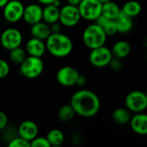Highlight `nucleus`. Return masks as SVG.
<instances>
[{
    "label": "nucleus",
    "mask_w": 147,
    "mask_h": 147,
    "mask_svg": "<svg viewBox=\"0 0 147 147\" xmlns=\"http://www.w3.org/2000/svg\"><path fill=\"white\" fill-rule=\"evenodd\" d=\"M70 104L74 109L76 115L90 118L97 115L101 109V100L92 90L81 89L77 90L71 97Z\"/></svg>",
    "instance_id": "nucleus-1"
},
{
    "label": "nucleus",
    "mask_w": 147,
    "mask_h": 147,
    "mask_svg": "<svg viewBox=\"0 0 147 147\" xmlns=\"http://www.w3.org/2000/svg\"><path fill=\"white\" fill-rule=\"evenodd\" d=\"M47 51L56 58H65L71 54L73 50V42L71 39L63 34H51L46 40Z\"/></svg>",
    "instance_id": "nucleus-2"
},
{
    "label": "nucleus",
    "mask_w": 147,
    "mask_h": 147,
    "mask_svg": "<svg viewBox=\"0 0 147 147\" xmlns=\"http://www.w3.org/2000/svg\"><path fill=\"white\" fill-rule=\"evenodd\" d=\"M107 37L108 35L103 29L96 22L88 25L82 34L84 44L90 50L104 46L107 41Z\"/></svg>",
    "instance_id": "nucleus-3"
},
{
    "label": "nucleus",
    "mask_w": 147,
    "mask_h": 147,
    "mask_svg": "<svg viewBox=\"0 0 147 147\" xmlns=\"http://www.w3.org/2000/svg\"><path fill=\"white\" fill-rule=\"evenodd\" d=\"M20 73L28 79H34L41 75L44 70V63L41 58L34 56H27L19 65Z\"/></svg>",
    "instance_id": "nucleus-4"
},
{
    "label": "nucleus",
    "mask_w": 147,
    "mask_h": 147,
    "mask_svg": "<svg viewBox=\"0 0 147 147\" xmlns=\"http://www.w3.org/2000/svg\"><path fill=\"white\" fill-rule=\"evenodd\" d=\"M126 108L134 114L145 112L147 109V96L145 91L133 90L125 98Z\"/></svg>",
    "instance_id": "nucleus-5"
},
{
    "label": "nucleus",
    "mask_w": 147,
    "mask_h": 147,
    "mask_svg": "<svg viewBox=\"0 0 147 147\" xmlns=\"http://www.w3.org/2000/svg\"><path fill=\"white\" fill-rule=\"evenodd\" d=\"M111 49L104 46L91 49L89 55L90 63L96 68H103L109 66L111 59H113Z\"/></svg>",
    "instance_id": "nucleus-6"
},
{
    "label": "nucleus",
    "mask_w": 147,
    "mask_h": 147,
    "mask_svg": "<svg viewBox=\"0 0 147 147\" xmlns=\"http://www.w3.org/2000/svg\"><path fill=\"white\" fill-rule=\"evenodd\" d=\"M82 19L78 7L71 4H65L60 8L59 22L62 26L72 28L78 25Z\"/></svg>",
    "instance_id": "nucleus-7"
},
{
    "label": "nucleus",
    "mask_w": 147,
    "mask_h": 147,
    "mask_svg": "<svg viewBox=\"0 0 147 147\" xmlns=\"http://www.w3.org/2000/svg\"><path fill=\"white\" fill-rule=\"evenodd\" d=\"M82 19L95 22L102 15V3L98 0H82L78 6Z\"/></svg>",
    "instance_id": "nucleus-8"
},
{
    "label": "nucleus",
    "mask_w": 147,
    "mask_h": 147,
    "mask_svg": "<svg viewBox=\"0 0 147 147\" xmlns=\"http://www.w3.org/2000/svg\"><path fill=\"white\" fill-rule=\"evenodd\" d=\"M0 36L1 46L8 51L21 47L23 40L22 34L16 28H8L4 29L0 34Z\"/></svg>",
    "instance_id": "nucleus-9"
},
{
    "label": "nucleus",
    "mask_w": 147,
    "mask_h": 147,
    "mask_svg": "<svg viewBox=\"0 0 147 147\" xmlns=\"http://www.w3.org/2000/svg\"><path fill=\"white\" fill-rule=\"evenodd\" d=\"M25 6L20 0H9L3 8V18L10 23L19 22L23 17Z\"/></svg>",
    "instance_id": "nucleus-10"
},
{
    "label": "nucleus",
    "mask_w": 147,
    "mask_h": 147,
    "mask_svg": "<svg viewBox=\"0 0 147 147\" xmlns=\"http://www.w3.org/2000/svg\"><path fill=\"white\" fill-rule=\"evenodd\" d=\"M80 73L72 66L65 65L59 69L56 74L58 83L64 87H72L77 85Z\"/></svg>",
    "instance_id": "nucleus-11"
},
{
    "label": "nucleus",
    "mask_w": 147,
    "mask_h": 147,
    "mask_svg": "<svg viewBox=\"0 0 147 147\" xmlns=\"http://www.w3.org/2000/svg\"><path fill=\"white\" fill-rule=\"evenodd\" d=\"M43 8L37 3H30L24 8L23 21L28 25H33L42 21Z\"/></svg>",
    "instance_id": "nucleus-12"
},
{
    "label": "nucleus",
    "mask_w": 147,
    "mask_h": 147,
    "mask_svg": "<svg viewBox=\"0 0 147 147\" xmlns=\"http://www.w3.org/2000/svg\"><path fill=\"white\" fill-rule=\"evenodd\" d=\"M18 135L26 140L31 141L38 136L39 128L35 122L30 120L23 121L17 128Z\"/></svg>",
    "instance_id": "nucleus-13"
},
{
    "label": "nucleus",
    "mask_w": 147,
    "mask_h": 147,
    "mask_svg": "<svg viewBox=\"0 0 147 147\" xmlns=\"http://www.w3.org/2000/svg\"><path fill=\"white\" fill-rule=\"evenodd\" d=\"M131 129L138 135H147V114L144 112L134 114L129 122Z\"/></svg>",
    "instance_id": "nucleus-14"
},
{
    "label": "nucleus",
    "mask_w": 147,
    "mask_h": 147,
    "mask_svg": "<svg viewBox=\"0 0 147 147\" xmlns=\"http://www.w3.org/2000/svg\"><path fill=\"white\" fill-rule=\"evenodd\" d=\"M25 49L28 55L41 58L47 51L46 41L35 37H32L27 41Z\"/></svg>",
    "instance_id": "nucleus-15"
},
{
    "label": "nucleus",
    "mask_w": 147,
    "mask_h": 147,
    "mask_svg": "<svg viewBox=\"0 0 147 147\" xmlns=\"http://www.w3.org/2000/svg\"><path fill=\"white\" fill-rule=\"evenodd\" d=\"M117 31L120 34H127L129 33L134 27V18L122 10L115 19Z\"/></svg>",
    "instance_id": "nucleus-16"
},
{
    "label": "nucleus",
    "mask_w": 147,
    "mask_h": 147,
    "mask_svg": "<svg viewBox=\"0 0 147 147\" xmlns=\"http://www.w3.org/2000/svg\"><path fill=\"white\" fill-rule=\"evenodd\" d=\"M30 33L32 37H35L43 40H46L52 34L50 25L43 21L31 25Z\"/></svg>",
    "instance_id": "nucleus-17"
},
{
    "label": "nucleus",
    "mask_w": 147,
    "mask_h": 147,
    "mask_svg": "<svg viewBox=\"0 0 147 147\" xmlns=\"http://www.w3.org/2000/svg\"><path fill=\"white\" fill-rule=\"evenodd\" d=\"M59 10L60 8L55 6L53 3L47 4L43 8L42 21L51 25L59 20Z\"/></svg>",
    "instance_id": "nucleus-18"
},
{
    "label": "nucleus",
    "mask_w": 147,
    "mask_h": 147,
    "mask_svg": "<svg viewBox=\"0 0 147 147\" xmlns=\"http://www.w3.org/2000/svg\"><path fill=\"white\" fill-rule=\"evenodd\" d=\"M111 51L114 57L123 59L127 58L131 53V46L129 42H127V40H121L114 44V46L111 48Z\"/></svg>",
    "instance_id": "nucleus-19"
},
{
    "label": "nucleus",
    "mask_w": 147,
    "mask_h": 147,
    "mask_svg": "<svg viewBox=\"0 0 147 147\" xmlns=\"http://www.w3.org/2000/svg\"><path fill=\"white\" fill-rule=\"evenodd\" d=\"M95 22L96 24H98L103 29V31L105 32V34L108 36H111V35H114L116 33H118L115 20L109 19V18L104 16L103 15H101L99 17H97L96 19Z\"/></svg>",
    "instance_id": "nucleus-20"
},
{
    "label": "nucleus",
    "mask_w": 147,
    "mask_h": 147,
    "mask_svg": "<svg viewBox=\"0 0 147 147\" xmlns=\"http://www.w3.org/2000/svg\"><path fill=\"white\" fill-rule=\"evenodd\" d=\"M121 11V8H120V6L113 0L102 3V15H103L104 16L109 19L115 20Z\"/></svg>",
    "instance_id": "nucleus-21"
},
{
    "label": "nucleus",
    "mask_w": 147,
    "mask_h": 147,
    "mask_svg": "<svg viewBox=\"0 0 147 147\" xmlns=\"http://www.w3.org/2000/svg\"><path fill=\"white\" fill-rule=\"evenodd\" d=\"M112 118L115 122L120 125H125L130 122L132 115L131 112L127 108H118L114 110Z\"/></svg>",
    "instance_id": "nucleus-22"
},
{
    "label": "nucleus",
    "mask_w": 147,
    "mask_h": 147,
    "mask_svg": "<svg viewBox=\"0 0 147 147\" xmlns=\"http://www.w3.org/2000/svg\"><path fill=\"white\" fill-rule=\"evenodd\" d=\"M121 10L127 14L128 16L134 18L141 13L142 6L140 2L136 0H130L124 3V5L121 8Z\"/></svg>",
    "instance_id": "nucleus-23"
},
{
    "label": "nucleus",
    "mask_w": 147,
    "mask_h": 147,
    "mask_svg": "<svg viewBox=\"0 0 147 147\" xmlns=\"http://www.w3.org/2000/svg\"><path fill=\"white\" fill-rule=\"evenodd\" d=\"M47 139L51 146H59L65 141L64 133L59 129H52L47 134Z\"/></svg>",
    "instance_id": "nucleus-24"
},
{
    "label": "nucleus",
    "mask_w": 147,
    "mask_h": 147,
    "mask_svg": "<svg viewBox=\"0 0 147 147\" xmlns=\"http://www.w3.org/2000/svg\"><path fill=\"white\" fill-rule=\"evenodd\" d=\"M75 115H76V112L70 103L63 105L61 108H59L58 111V117L63 122L71 121L74 118Z\"/></svg>",
    "instance_id": "nucleus-25"
},
{
    "label": "nucleus",
    "mask_w": 147,
    "mask_h": 147,
    "mask_svg": "<svg viewBox=\"0 0 147 147\" xmlns=\"http://www.w3.org/2000/svg\"><path fill=\"white\" fill-rule=\"evenodd\" d=\"M27 52H26V49L21 47H16L12 50L9 51V59L11 60V62H13L14 64H16V65H20L27 57Z\"/></svg>",
    "instance_id": "nucleus-26"
},
{
    "label": "nucleus",
    "mask_w": 147,
    "mask_h": 147,
    "mask_svg": "<svg viewBox=\"0 0 147 147\" xmlns=\"http://www.w3.org/2000/svg\"><path fill=\"white\" fill-rule=\"evenodd\" d=\"M9 147H31L30 146V141L26 140L25 139L20 137L19 135L16 136L15 138L11 139L8 142Z\"/></svg>",
    "instance_id": "nucleus-27"
},
{
    "label": "nucleus",
    "mask_w": 147,
    "mask_h": 147,
    "mask_svg": "<svg viewBox=\"0 0 147 147\" xmlns=\"http://www.w3.org/2000/svg\"><path fill=\"white\" fill-rule=\"evenodd\" d=\"M31 147H51L47 137H35L33 140L30 141Z\"/></svg>",
    "instance_id": "nucleus-28"
},
{
    "label": "nucleus",
    "mask_w": 147,
    "mask_h": 147,
    "mask_svg": "<svg viewBox=\"0 0 147 147\" xmlns=\"http://www.w3.org/2000/svg\"><path fill=\"white\" fill-rule=\"evenodd\" d=\"M9 71H10V66L9 63L5 59H0V79L7 77Z\"/></svg>",
    "instance_id": "nucleus-29"
},
{
    "label": "nucleus",
    "mask_w": 147,
    "mask_h": 147,
    "mask_svg": "<svg viewBox=\"0 0 147 147\" xmlns=\"http://www.w3.org/2000/svg\"><path fill=\"white\" fill-rule=\"evenodd\" d=\"M109 66L112 70L118 71H120V70L122 68V61H121V59H119V58L113 57V59H111V61H110Z\"/></svg>",
    "instance_id": "nucleus-30"
},
{
    "label": "nucleus",
    "mask_w": 147,
    "mask_h": 147,
    "mask_svg": "<svg viewBox=\"0 0 147 147\" xmlns=\"http://www.w3.org/2000/svg\"><path fill=\"white\" fill-rule=\"evenodd\" d=\"M8 123H9L8 116L4 112L0 111V131L4 130L8 127Z\"/></svg>",
    "instance_id": "nucleus-31"
},
{
    "label": "nucleus",
    "mask_w": 147,
    "mask_h": 147,
    "mask_svg": "<svg viewBox=\"0 0 147 147\" xmlns=\"http://www.w3.org/2000/svg\"><path fill=\"white\" fill-rule=\"evenodd\" d=\"M50 28H51L52 34L60 33L61 32V23L59 22H54V23H53V24L50 25Z\"/></svg>",
    "instance_id": "nucleus-32"
},
{
    "label": "nucleus",
    "mask_w": 147,
    "mask_h": 147,
    "mask_svg": "<svg viewBox=\"0 0 147 147\" xmlns=\"http://www.w3.org/2000/svg\"><path fill=\"white\" fill-rule=\"evenodd\" d=\"M87 83V78L84 75L80 74L78 78V82H77V85L79 87H83L84 85H85Z\"/></svg>",
    "instance_id": "nucleus-33"
},
{
    "label": "nucleus",
    "mask_w": 147,
    "mask_h": 147,
    "mask_svg": "<svg viewBox=\"0 0 147 147\" xmlns=\"http://www.w3.org/2000/svg\"><path fill=\"white\" fill-rule=\"evenodd\" d=\"M82 0H66L67 3L71 4V5H75V6H78L79 3H81Z\"/></svg>",
    "instance_id": "nucleus-34"
},
{
    "label": "nucleus",
    "mask_w": 147,
    "mask_h": 147,
    "mask_svg": "<svg viewBox=\"0 0 147 147\" xmlns=\"http://www.w3.org/2000/svg\"><path fill=\"white\" fill-rule=\"evenodd\" d=\"M39 3H40L41 4H44V5H47V4H50V3H53L55 0H37Z\"/></svg>",
    "instance_id": "nucleus-35"
},
{
    "label": "nucleus",
    "mask_w": 147,
    "mask_h": 147,
    "mask_svg": "<svg viewBox=\"0 0 147 147\" xmlns=\"http://www.w3.org/2000/svg\"><path fill=\"white\" fill-rule=\"evenodd\" d=\"M9 0H0V9H3Z\"/></svg>",
    "instance_id": "nucleus-36"
},
{
    "label": "nucleus",
    "mask_w": 147,
    "mask_h": 147,
    "mask_svg": "<svg viewBox=\"0 0 147 147\" xmlns=\"http://www.w3.org/2000/svg\"><path fill=\"white\" fill-rule=\"evenodd\" d=\"M53 3L55 6H57V7H59V6H60V1H59V0H55Z\"/></svg>",
    "instance_id": "nucleus-37"
},
{
    "label": "nucleus",
    "mask_w": 147,
    "mask_h": 147,
    "mask_svg": "<svg viewBox=\"0 0 147 147\" xmlns=\"http://www.w3.org/2000/svg\"><path fill=\"white\" fill-rule=\"evenodd\" d=\"M98 1H100L102 3H107V2H109V1H111V0H98Z\"/></svg>",
    "instance_id": "nucleus-38"
},
{
    "label": "nucleus",
    "mask_w": 147,
    "mask_h": 147,
    "mask_svg": "<svg viewBox=\"0 0 147 147\" xmlns=\"http://www.w3.org/2000/svg\"><path fill=\"white\" fill-rule=\"evenodd\" d=\"M145 92H146V96H147V88H146V91H145Z\"/></svg>",
    "instance_id": "nucleus-39"
},
{
    "label": "nucleus",
    "mask_w": 147,
    "mask_h": 147,
    "mask_svg": "<svg viewBox=\"0 0 147 147\" xmlns=\"http://www.w3.org/2000/svg\"><path fill=\"white\" fill-rule=\"evenodd\" d=\"M0 39H1V36H0ZM0 45H1V40H0Z\"/></svg>",
    "instance_id": "nucleus-40"
},
{
    "label": "nucleus",
    "mask_w": 147,
    "mask_h": 147,
    "mask_svg": "<svg viewBox=\"0 0 147 147\" xmlns=\"http://www.w3.org/2000/svg\"><path fill=\"white\" fill-rule=\"evenodd\" d=\"M0 24H1V18H0Z\"/></svg>",
    "instance_id": "nucleus-41"
}]
</instances>
